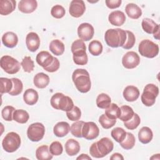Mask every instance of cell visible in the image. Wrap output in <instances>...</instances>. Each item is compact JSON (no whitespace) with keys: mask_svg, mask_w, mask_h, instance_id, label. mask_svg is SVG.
<instances>
[{"mask_svg":"<svg viewBox=\"0 0 160 160\" xmlns=\"http://www.w3.org/2000/svg\"><path fill=\"white\" fill-rule=\"evenodd\" d=\"M50 102L53 108L63 111H68L74 107L72 99L61 92L55 93L51 97Z\"/></svg>","mask_w":160,"mask_h":160,"instance_id":"4","label":"cell"},{"mask_svg":"<svg viewBox=\"0 0 160 160\" xmlns=\"http://www.w3.org/2000/svg\"><path fill=\"white\" fill-rule=\"evenodd\" d=\"M139 62L140 58L134 51L127 52L122 58V66L126 69H134L139 64Z\"/></svg>","mask_w":160,"mask_h":160,"instance_id":"11","label":"cell"},{"mask_svg":"<svg viewBox=\"0 0 160 160\" xmlns=\"http://www.w3.org/2000/svg\"><path fill=\"white\" fill-rule=\"evenodd\" d=\"M21 65L24 71L26 72H32L34 68V61L32 60L30 56H25L22 59L21 62Z\"/></svg>","mask_w":160,"mask_h":160,"instance_id":"43","label":"cell"},{"mask_svg":"<svg viewBox=\"0 0 160 160\" xmlns=\"http://www.w3.org/2000/svg\"><path fill=\"white\" fill-rule=\"evenodd\" d=\"M159 94V88L154 84H147L143 90L141 96V101L144 105L148 107L152 106L156 102V99Z\"/></svg>","mask_w":160,"mask_h":160,"instance_id":"5","label":"cell"},{"mask_svg":"<svg viewBox=\"0 0 160 160\" xmlns=\"http://www.w3.org/2000/svg\"><path fill=\"white\" fill-rule=\"evenodd\" d=\"M49 50L52 52L55 56H61L64 53L65 47L64 44L62 41L59 39L52 40L49 46Z\"/></svg>","mask_w":160,"mask_h":160,"instance_id":"29","label":"cell"},{"mask_svg":"<svg viewBox=\"0 0 160 160\" xmlns=\"http://www.w3.org/2000/svg\"><path fill=\"white\" fill-rule=\"evenodd\" d=\"M36 157L38 160H50L52 158V154L47 145H42L37 148Z\"/></svg>","mask_w":160,"mask_h":160,"instance_id":"28","label":"cell"},{"mask_svg":"<svg viewBox=\"0 0 160 160\" xmlns=\"http://www.w3.org/2000/svg\"><path fill=\"white\" fill-rule=\"evenodd\" d=\"M59 66H60V63L58 59L54 57L52 62L48 67L44 68V69L49 72H54L58 70V69L59 68Z\"/></svg>","mask_w":160,"mask_h":160,"instance_id":"50","label":"cell"},{"mask_svg":"<svg viewBox=\"0 0 160 160\" xmlns=\"http://www.w3.org/2000/svg\"><path fill=\"white\" fill-rule=\"evenodd\" d=\"M13 120L20 124L28 122L29 118L28 112L24 109H16L13 113Z\"/></svg>","mask_w":160,"mask_h":160,"instance_id":"31","label":"cell"},{"mask_svg":"<svg viewBox=\"0 0 160 160\" xmlns=\"http://www.w3.org/2000/svg\"><path fill=\"white\" fill-rule=\"evenodd\" d=\"M111 135L112 138L118 142H121L122 141L126 136V132L122 128H114L111 132Z\"/></svg>","mask_w":160,"mask_h":160,"instance_id":"38","label":"cell"},{"mask_svg":"<svg viewBox=\"0 0 160 160\" xmlns=\"http://www.w3.org/2000/svg\"><path fill=\"white\" fill-rule=\"evenodd\" d=\"M106 6L109 9H116L119 8L122 2L121 0H106L105 1Z\"/></svg>","mask_w":160,"mask_h":160,"instance_id":"51","label":"cell"},{"mask_svg":"<svg viewBox=\"0 0 160 160\" xmlns=\"http://www.w3.org/2000/svg\"><path fill=\"white\" fill-rule=\"evenodd\" d=\"M71 52L74 53L77 51H82V50H86V46L84 44V41L81 39H77L74 41L71 45Z\"/></svg>","mask_w":160,"mask_h":160,"instance_id":"49","label":"cell"},{"mask_svg":"<svg viewBox=\"0 0 160 160\" xmlns=\"http://www.w3.org/2000/svg\"><path fill=\"white\" fill-rule=\"evenodd\" d=\"M122 95L127 101L133 102L138 99L140 92L137 87L134 86H128L124 89Z\"/></svg>","mask_w":160,"mask_h":160,"instance_id":"18","label":"cell"},{"mask_svg":"<svg viewBox=\"0 0 160 160\" xmlns=\"http://www.w3.org/2000/svg\"><path fill=\"white\" fill-rule=\"evenodd\" d=\"M102 43L98 40H93L90 42L89 44V51L94 56H99L102 52Z\"/></svg>","mask_w":160,"mask_h":160,"instance_id":"35","label":"cell"},{"mask_svg":"<svg viewBox=\"0 0 160 160\" xmlns=\"http://www.w3.org/2000/svg\"><path fill=\"white\" fill-rule=\"evenodd\" d=\"M26 44L29 51H36L40 45V39L38 34L34 32L28 33L26 38Z\"/></svg>","mask_w":160,"mask_h":160,"instance_id":"15","label":"cell"},{"mask_svg":"<svg viewBox=\"0 0 160 160\" xmlns=\"http://www.w3.org/2000/svg\"><path fill=\"white\" fill-rule=\"evenodd\" d=\"M111 98L105 93L99 94L96 98V105L99 108L106 109L111 104Z\"/></svg>","mask_w":160,"mask_h":160,"instance_id":"33","label":"cell"},{"mask_svg":"<svg viewBox=\"0 0 160 160\" xmlns=\"http://www.w3.org/2000/svg\"><path fill=\"white\" fill-rule=\"evenodd\" d=\"M65 151L69 156L76 155L80 150L79 143L74 139H68L65 143Z\"/></svg>","mask_w":160,"mask_h":160,"instance_id":"23","label":"cell"},{"mask_svg":"<svg viewBox=\"0 0 160 160\" xmlns=\"http://www.w3.org/2000/svg\"><path fill=\"white\" fill-rule=\"evenodd\" d=\"M153 133L152 130L147 126L142 127L138 132V138L142 144H148L152 140Z\"/></svg>","mask_w":160,"mask_h":160,"instance_id":"27","label":"cell"},{"mask_svg":"<svg viewBox=\"0 0 160 160\" xmlns=\"http://www.w3.org/2000/svg\"><path fill=\"white\" fill-rule=\"evenodd\" d=\"M76 159H88L91 160V158H90L88 154H81L79 156H78Z\"/></svg>","mask_w":160,"mask_h":160,"instance_id":"53","label":"cell"},{"mask_svg":"<svg viewBox=\"0 0 160 160\" xmlns=\"http://www.w3.org/2000/svg\"><path fill=\"white\" fill-rule=\"evenodd\" d=\"M126 40L124 44V45L122 46L123 49H131L136 42V38L134 34L129 31H126Z\"/></svg>","mask_w":160,"mask_h":160,"instance_id":"45","label":"cell"},{"mask_svg":"<svg viewBox=\"0 0 160 160\" xmlns=\"http://www.w3.org/2000/svg\"><path fill=\"white\" fill-rule=\"evenodd\" d=\"M69 124L65 121L58 122L53 128V132L57 137L62 138L66 136L70 131Z\"/></svg>","mask_w":160,"mask_h":160,"instance_id":"21","label":"cell"},{"mask_svg":"<svg viewBox=\"0 0 160 160\" xmlns=\"http://www.w3.org/2000/svg\"><path fill=\"white\" fill-rule=\"evenodd\" d=\"M16 2L14 0H1L0 1V14L2 16H7L15 10Z\"/></svg>","mask_w":160,"mask_h":160,"instance_id":"20","label":"cell"},{"mask_svg":"<svg viewBox=\"0 0 160 160\" xmlns=\"http://www.w3.org/2000/svg\"><path fill=\"white\" fill-rule=\"evenodd\" d=\"M33 82L34 86L38 88H45L49 83V77L44 72H39L34 76Z\"/></svg>","mask_w":160,"mask_h":160,"instance_id":"24","label":"cell"},{"mask_svg":"<svg viewBox=\"0 0 160 160\" xmlns=\"http://www.w3.org/2000/svg\"><path fill=\"white\" fill-rule=\"evenodd\" d=\"M0 82H1V89H0L1 94H2L3 93H9L11 91L13 86L11 79H8L6 78H1Z\"/></svg>","mask_w":160,"mask_h":160,"instance_id":"40","label":"cell"},{"mask_svg":"<svg viewBox=\"0 0 160 160\" xmlns=\"http://www.w3.org/2000/svg\"><path fill=\"white\" fill-rule=\"evenodd\" d=\"M113 148L112 141L109 138L104 137L91 144L89 148V153L94 158H101L110 153Z\"/></svg>","mask_w":160,"mask_h":160,"instance_id":"1","label":"cell"},{"mask_svg":"<svg viewBox=\"0 0 160 160\" xmlns=\"http://www.w3.org/2000/svg\"><path fill=\"white\" fill-rule=\"evenodd\" d=\"M99 122L104 129H108L115 125L116 122V119H111L108 118L105 115V114H103L100 116L99 118Z\"/></svg>","mask_w":160,"mask_h":160,"instance_id":"42","label":"cell"},{"mask_svg":"<svg viewBox=\"0 0 160 160\" xmlns=\"http://www.w3.org/2000/svg\"><path fill=\"white\" fill-rule=\"evenodd\" d=\"M66 116L71 121H78L81 116V109L78 106H74V107L71 110L66 111Z\"/></svg>","mask_w":160,"mask_h":160,"instance_id":"44","label":"cell"},{"mask_svg":"<svg viewBox=\"0 0 160 160\" xmlns=\"http://www.w3.org/2000/svg\"><path fill=\"white\" fill-rule=\"evenodd\" d=\"M94 34V28L89 23H82L78 28V37L83 41H88L91 40Z\"/></svg>","mask_w":160,"mask_h":160,"instance_id":"13","label":"cell"},{"mask_svg":"<svg viewBox=\"0 0 160 160\" xmlns=\"http://www.w3.org/2000/svg\"><path fill=\"white\" fill-rule=\"evenodd\" d=\"M45 133L44 126L41 122L31 124L28 128V138L32 142H38L41 140Z\"/></svg>","mask_w":160,"mask_h":160,"instance_id":"9","label":"cell"},{"mask_svg":"<svg viewBox=\"0 0 160 160\" xmlns=\"http://www.w3.org/2000/svg\"><path fill=\"white\" fill-rule=\"evenodd\" d=\"M125 30L120 28L109 29L104 34V39L108 46L111 48L122 47L126 40Z\"/></svg>","mask_w":160,"mask_h":160,"instance_id":"3","label":"cell"},{"mask_svg":"<svg viewBox=\"0 0 160 160\" xmlns=\"http://www.w3.org/2000/svg\"><path fill=\"white\" fill-rule=\"evenodd\" d=\"M15 110V108L11 106H5L1 111L2 118L6 121H11L13 119V113Z\"/></svg>","mask_w":160,"mask_h":160,"instance_id":"46","label":"cell"},{"mask_svg":"<svg viewBox=\"0 0 160 160\" xmlns=\"http://www.w3.org/2000/svg\"><path fill=\"white\" fill-rule=\"evenodd\" d=\"M72 81L76 89L82 93L89 91L91 82L89 72L84 69H76L72 74Z\"/></svg>","mask_w":160,"mask_h":160,"instance_id":"2","label":"cell"},{"mask_svg":"<svg viewBox=\"0 0 160 160\" xmlns=\"http://www.w3.org/2000/svg\"><path fill=\"white\" fill-rule=\"evenodd\" d=\"M66 11L64 8L59 4L54 6L51 10V14L52 17L56 18V19H60L64 17L65 15Z\"/></svg>","mask_w":160,"mask_h":160,"instance_id":"48","label":"cell"},{"mask_svg":"<svg viewBox=\"0 0 160 160\" xmlns=\"http://www.w3.org/2000/svg\"><path fill=\"white\" fill-rule=\"evenodd\" d=\"M84 122L82 121H76L71 126V134L76 138H82V129Z\"/></svg>","mask_w":160,"mask_h":160,"instance_id":"39","label":"cell"},{"mask_svg":"<svg viewBox=\"0 0 160 160\" xmlns=\"http://www.w3.org/2000/svg\"><path fill=\"white\" fill-rule=\"evenodd\" d=\"M21 145V138L15 132L8 133L2 141V146L4 150L8 152L16 151Z\"/></svg>","mask_w":160,"mask_h":160,"instance_id":"7","label":"cell"},{"mask_svg":"<svg viewBox=\"0 0 160 160\" xmlns=\"http://www.w3.org/2000/svg\"><path fill=\"white\" fill-rule=\"evenodd\" d=\"M0 66L6 72L9 74L17 73L21 68V64L19 61L8 55H5L1 57Z\"/></svg>","mask_w":160,"mask_h":160,"instance_id":"8","label":"cell"},{"mask_svg":"<svg viewBox=\"0 0 160 160\" xmlns=\"http://www.w3.org/2000/svg\"><path fill=\"white\" fill-rule=\"evenodd\" d=\"M110 159L112 160H116V159H118V160H124V157L122 156V154H121L120 153L118 152H116L114 153L111 157H110Z\"/></svg>","mask_w":160,"mask_h":160,"instance_id":"52","label":"cell"},{"mask_svg":"<svg viewBox=\"0 0 160 160\" xmlns=\"http://www.w3.org/2000/svg\"><path fill=\"white\" fill-rule=\"evenodd\" d=\"M11 80L12 81L13 86L11 91L9 92V94L11 96H18L19 94H21V92L22 91V89H23L22 82L19 79L16 78H11Z\"/></svg>","mask_w":160,"mask_h":160,"instance_id":"37","label":"cell"},{"mask_svg":"<svg viewBox=\"0 0 160 160\" xmlns=\"http://www.w3.org/2000/svg\"><path fill=\"white\" fill-rule=\"evenodd\" d=\"M39 99V95L38 92L34 89L30 88L25 91L23 94V99L26 104L28 105H34L35 104Z\"/></svg>","mask_w":160,"mask_h":160,"instance_id":"26","label":"cell"},{"mask_svg":"<svg viewBox=\"0 0 160 160\" xmlns=\"http://www.w3.org/2000/svg\"><path fill=\"white\" fill-rule=\"evenodd\" d=\"M120 109L121 114L119 117V119L123 122H126L131 119L134 114L132 108L127 105L122 106L120 108Z\"/></svg>","mask_w":160,"mask_h":160,"instance_id":"34","label":"cell"},{"mask_svg":"<svg viewBox=\"0 0 160 160\" xmlns=\"http://www.w3.org/2000/svg\"><path fill=\"white\" fill-rule=\"evenodd\" d=\"M141 122V119L139 115L136 113H134L132 118L129 119L128 121L124 122V126L130 130H133L136 129L138 126L140 124Z\"/></svg>","mask_w":160,"mask_h":160,"instance_id":"41","label":"cell"},{"mask_svg":"<svg viewBox=\"0 0 160 160\" xmlns=\"http://www.w3.org/2000/svg\"><path fill=\"white\" fill-rule=\"evenodd\" d=\"M73 61L77 65H85L88 63V58L85 50L75 52L72 53Z\"/></svg>","mask_w":160,"mask_h":160,"instance_id":"32","label":"cell"},{"mask_svg":"<svg viewBox=\"0 0 160 160\" xmlns=\"http://www.w3.org/2000/svg\"><path fill=\"white\" fill-rule=\"evenodd\" d=\"M99 134V129L94 122H86L82 129V136L86 139L92 140L96 139Z\"/></svg>","mask_w":160,"mask_h":160,"instance_id":"10","label":"cell"},{"mask_svg":"<svg viewBox=\"0 0 160 160\" xmlns=\"http://www.w3.org/2000/svg\"><path fill=\"white\" fill-rule=\"evenodd\" d=\"M53 59L54 57L49 52L46 51L39 52L36 58L37 63L43 68L49 66L52 62Z\"/></svg>","mask_w":160,"mask_h":160,"instance_id":"17","label":"cell"},{"mask_svg":"<svg viewBox=\"0 0 160 160\" xmlns=\"http://www.w3.org/2000/svg\"><path fill=\"white\" fill-rule=\"evenodd\" d=\"M38 7V2L36 0H21L18 3V9L23 13H31Z\"/></svg>","mask_w":160,"mask_h":160,"instance_id":"16","label":"cell"},{"mask_svg":"<svg viewBox=\"0 0 160 160\" xmlns=\"http://www.w3.org/2000/svg\"><path fill=\"white\" fill-rule=\"evenodd\" d=\"M125 11L129 18L134 19L139 18L142 15L141 9L134 3L128 4L125 8Z\"/></svg>","mask_w":160,"mask_h":160,"instance_id":"25","label":"cell"},{"mask_svg":"<svg viewBox=\"0 0 160 160\" xmlns=\"http://www.w3.org/2000/svg\"><path fill=\"white\" fill-rule=\"evenodd\" d=\"M120 114L121 109L115 103H111L109 106L105 110V115L111 119H116L119 118Z\"/></svg>","mask_w":160,"mask_h":160,"instance_id":"30","label":"cell"},{"mask_svg":"<svg viewBox=\"0 0 160 160\" xmlns=\"http://www.w3.org/2000/svg\"><path fill=\"white\" fill-rule=\"evenodd\" d=\"M142 29L148 34H152L155 39H159V25L156 23L152 19L149 18H144L142 21Z\"/></svg>","mask_w":160,"mask_h":160,"instance_id":"12","label":"cell"},{"mask_svg":"<svg viewBox=\"0 0 160 160\" xmlns=\"http://www.w3.org/2000/svg\"><path fill=\"white\" fill-rule=\"evenodd\" d=\"M135 142L136 139L132 133L128 132H126V136L124 139L119 143L122 148L126 150H129L132 149L134 146Z\"/></svg>","mask_w":160,"mask_h":160,"instance_id":"36","label":"cell"},{"mask_svg":"<svg viewBox=\"0 0 160 160\" xmlns=\"http://www.w3.org/2000/svg\"><path fill=\"white\" fill-rule=\"evenodd\" d=\"M86 11L84 2L82 0H72L69 5V12L74 18L81 17Z\"/></svg>","mask_w":160,"mask_h":160,"instance_id":"14","label":"cell"},{"mask_svg":"<svg viewBox=\"0 0 160 160\" xmlns=\"http://www.w3.org/2000/svg\"><path fill=\"white\" fill-rule=\"evenodd\" d=\"M108 20L112 25L121 26L126 21V16L123 12L117 10L112 11L109 14Z\"/></svg>","mask_w":160,"mask_h":160,"instance_id":"19","label":"cell"},{"mask_svg":"<svg viewBox=\"0 0 160 160\" xmlns=\"http://www.w3.org/2000/svg\"><path fill=\"white\" fill-rule=\"evenodd\" d=\"M49 151L52 156H59L62 153L63 148L59 141H54L49 146Z\"/></svg>","mask_w":160,"mask_h":160,"instance_id":"47","label":"cell"},{"mask_svg":"<svg viewBox=\"0 0 160 160\" xmlns=\"http://www.w3.org/2000/svg\"><path fill=\"white\" fill-rule=\"evenodd\" d=\"M155 155H156V154H154L153 156H152V157H151L150 159H156V158L154 156ZM156 156H158L157 159H159V154H156Z\"/></svg>","mask_w":160,"mask_h":160,"instance_id":"54","label":"cell"},{"mask_svg":"<svg viewBox=\"0 0 160 160\" xmlns=\"http://www.w3.org/2000/svg\"><path fill=\"white\" fill-rule=\"evenodd\" d=\"M2 42L7 48H12L18 42V38L13 32H7L2 36Z\"/></svg>","mask_w":160,"mask_h":160,"instance_id":"22","label":"cell"},{"mask_svg":"<svg viewBox=\"0 0 160 160\" xmlns=\"http://www.w3.org/2000/svg\"><path fill=\"white\" fill-rule=\"evenodd\" d=\"M159 46L157 44L149 39L141 41L138 46V51L140 54L148 58H153L159 53Z\"/></svg>","mask_w":160,"mask_h":160,"instance_id":"6","label":"cell"}]
</instances>
